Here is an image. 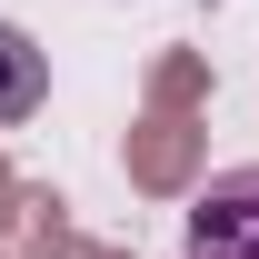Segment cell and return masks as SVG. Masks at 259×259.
Instances as JSON below:
<instances>
[{"mask_svg": "<svg viewBox=\"0 0 259 259\" xmlns=\"http://www.w3.org/2000/svg\"><path fill=\"white\" fill-rule=\"evenodd\" d=\"M190 259H259V169H220L190 199Z\"/></svg>", "mask_w": 259, "mask_h": 259, "instance_id": "obj_1", "label": "cell"}, {"mask_svg": "<svg viewBox=\"0 0 259 259\" xmlns=\"http://www.w3.org/2000/svg\"><path fill=\"white\" fill-rule=\"evenodd\" d=\"M40 100H50V60H40V40L0 20V120H30Z\"/></svg>", "mask_w": 259, "mask_h": 259, "instance_id": "obj_2", "label": "cell"}]
</instances>
